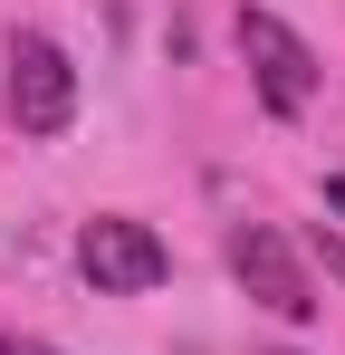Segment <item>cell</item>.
Here are the masks:
<instances>
[{
	"mask_svg": "<svg viewBox=\"0 0 345 355\" xmlns=\"http://www.w3.org/2000/svg\"><path fill=\"white\" fill-rule=\"evenodd\" d=\"M326 202H336V211H345V173H336V182H326Z\"/></svg>",
	"mask_w": 345,
	"mask_h": 355,
	"instance_id": "cell-6",
	"label": "cell"
},
{
	"mask_svg": "<svg viewBox=\"0 0 345 355\" xmlns=\"http://www.w3.org/2000/svg\"><path fill=\"white\" fill-rule=\"evenodd\" d=\"M317 259H326V279H345V240L336 231H317Z\"/></svg>",
	"mask_w": 345,
	"mask_h": 355,
	"instance_id": "cell-5",
	"label": "cell"
},
{
	"mask_svg": "<svg viewBox=\"0 0 345 355\" xmlns=\"http://www.w3.org/2000/svg\"><path fill=\"white\" fill-rule=\"evenodd\" d=\"M0 355H57V346H0Z\"/></svg>",
	"mask_w": 345,
	"mask_h": 355,
	"instance_id": "cell-7",
	"label": "cell"
},
{
	"mask_svg": "<svg viewBox=\"0 0 345 355\" xmlns=\"http://www.w3.org/2000/svg\"><path fill=\"white\" fill-rule=\"evenodd\" d=\"M269 355H297V346H269Z\"/></svg>",
	"mask_w": 345,
	"mask_h": 355,
	"instance_id": "cell-8",
	"label": "cell"
},
{
	"mask_svg": "<svg viewBox=\"0 0 345 355\" xmlns=\"http://www.w3.org/2000/svg\"><path fill=\"white\" fill-rule=\"evenodd\" d=\"M230 279L259 297L269 317H288V327H297V317H317V288H307L297 250H288L269 221H240V231H230Z\"/></svg>",
	"mask_w": 345,
	"mask_h": 355,
	"instance_id": "cell-4",
	"label": "cell"
},
{
	"mask_svg": "<svg viewBox=\"0 0 345 355\" xmlns=\"http://www.w3.org/2000/svg\"><path fill=\"white\" fill-rule=\"evenodd\" d=\"M67 116H77V67H67V49L39 39V29H19V39H10V135L48 144V135H67Z\"/></svg>",
	"mask_w": 345,
	"mask_h": 355,
	"instance_id": "cell-1",
	"label": "cell"
},
{
	"mask_svg": "<svg viewBox=\"0 0 345 355\" xmlns=\"http://www.w3.org/2000/svg\"><path fill=\"white\" fill-rule=\"evenodd\" d=\"M240 58L259 77V106L269 116H307L317 106V49L288 29L278 10H240Z\"/></svg>",
	"mask_w": 345,
	"mask_h": 355,
	"instance_id": "cell-3",
	"label": "cell"
},
{
	"mask_svg": "<svg viewBox=\"0 0 345 355\" xmlns=\"http://www.w3.org/2000/svg\"><path fill=\"white\" fill-rule=\"evenodd\" d=\"M77 269L96 279V297H144L172 279V250L144 221H125V211H96L87 231H77Z\"/></svg>",
	"mask_w": 345,
	"mask_h": 355,
	"instance_id": "cell-2",
	"label": "cell"
}]
</instances>
